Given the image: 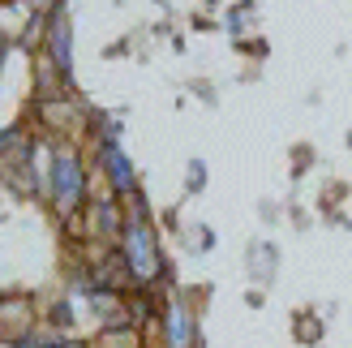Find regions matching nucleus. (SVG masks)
<instances>
[{
    "instance_id": "2",
    "label": "nucleus",
    "mask_w": 352,
    "mask_h": 348,
    "mask_svg": "<svg viewBox=\"0 0 352 348\" xmlns=\"http://www.w3.org/2000/svg\"><path fill=\"white\" fill-rule=\"evenodd\" d=\"M120 258L129 267V280L133 288H151L160 292L172 284V267L164 258V232L155 219H129L125 215V228H120V241H116Z\"/></svg>"
},
{
    "instance_id": "13",
    "label": "nucleus",
    "mask_w": 352,
    "mask_h": 348,
    "mask_svg": "<svg viewBox=\"0 0 352 348\" xmlns=\"http://www.w3.org/2000/svg\"><path fill=\"white\" fill-rule=\"evenodd\" d=\"M125 215H129V219H155V211H151V202H146L142 189H138V194L125 202Z\"/></svg>"
},
{
    "instance_id": "7",
    "label": "nucleus",
    "mask_w": 352,
    "mask_h": 348,
    "mask_svg": "<svg viewBox=\"0 0 352 348\" xmlns=\"http://www.w3.org/2000/svg\"><path fill=\"white\" fill-rule=\"evenodd\" d=\"M43 56L74 82V22H69L65 0L47 13V30H43Z\"/></svg>"
},
{
    "instance_id": "15",
    "label": "nucleus",
    "mask_w": 352,
    "mask_h": 348,
    "mask_svg": "<svg viewBox=\"0 0 352 348\" xmlns=\"http://www.w3.org/2000/svg\"><path fill=\"white\" fill-rule=\"evenodd\" d=\"M9 52H13V39L0 34V74H5V65H9Z\"/></svg>"
},
{
    "instance_id": "5",
    "label": "nucleus",
    "mask_w": 352,
    "mask_h": 348,
    "mask_svg": "<svg viewBox=\"0 0 352 348\" xmlns=\"http://www.w3.org/2000/svg\"><path fill=\"white\" fill-rule=\"evenodd\" d=\"M82 219H86V241H91V246H116L120 228H125V202L103 189V194H95L86 202Z\"/></svg>"
},
{
    "instance_id": "14",
    "label": "nucleus",
    "mask_w": 352,
    "mask_h": 348,
    "mask_svg": "<svg viewBox=\"0 0 352 348\" xmlns=\"http://www.w3.org/2000/svg\"><path fill=\"white\" fill-rule=\"evenodd\" d=\"M22 5H26L30 13H52V9L60 5V0H22Z\"/></svg>"
},
{
    "instance_id": "12",
    "label": "nucleus",
    "mask_w": 352,
    "mask_h": 348,
    "mask_svg": "<svg viewBox=\"0 0 352 348\" xmlns=\"http://www.w3.org/2000/svg\"><path fill=\"white\" fill-rule=\"evenodd\" d=\"M185 189H189V194H202V189H206V164L202 160H189V168H185Z\"/></svg>"
},
{
    "instance_id": "1",
    "label": "nucleus",
    "mask_w": 352,
    "mask_h": 348,
    "mask_svg": "<svg viewBox=\"0 0 352 348\" xmlns=\"http://www.w3.org/2000/svg\"><path fill=\"white\" fill-rule=\"evenodd\" d=\"M91 155L78 138H52L47 133V177H43V202L56 211L60 224L78 219L91 202Z\"/></svg>"
},
{
    "instance_id": "4",
    "label": "nucleus",
    "mask_w": 352,
    "mask_h": 348,
    "mask_svg": "<svg viewBox=\"0 0 352 348\" xmlns=\"http://www.w3.org/2000/svg\"><path fill=\"white\" fill-rule=\"evenodd\" d=\"M86 155H91V168L103 172V189H108L112 198L129 202L138 189H142L138 185V168H133V160L125 155L120 142H95V146H86Z\"/></svg>"
},
{
    "instance_id": "3",
    "label": "nucleus",
    "mask_w": 352,
    "mask_h": 348,
    "mask_svg": "<svg viewBox=\"0 0 352 348\" xmlns=\"http://www.w3.org/2000/svg\"><path fill=\"white\" fill-rule=\"evenodd\" d=\"M146 348H202L198 336V305L181 292H168L160 305V318L151 327H142Z\"/></svg>"
},
{
    "instance_id": "6",
    "label": "nucleus",
    "mask_w": 352,
    "mask_h": 348,
    "mask_svg": "<svg viewBox=\"0 0 352 348\" xmlns=\"http://www.w3.org/2000/svg\"><path fill=\"white\" fill-rule=\"evenodd\" d=\"M30 331H39V305L26 292H0V344L17 348Z\"/></svg>"
},
{
    "instance_id": "16",
    "label": "nucleus",
    "mask_w": 352,
    "mask_h": 348,
    "mask_svg": "<svg viewBox=\"0 0 352 348\" xmlns=\"http://www.w3.org/2000/svg\"><path fill=\"white\" fill-rule=\"evenodd\" d=\"M0 5H5V0H0Z\"/></svg>"
},
{
    "instance_id": "10",
    "label": "nucleus",
    "mask_w": 352,
    "mask_h": 348,
    "mask_svg": "<svg viewBox=\"0 0 352 348\" xmlns=\"http://www.w3.org/2000/svg\"><path fill=\"white\" fill-rule=\"evenodd\" d=\"M17 348H91V344H82V340H74V336H60V331H30Z\"/></svg>"
},
{
    "instance_id": "11",
    "label": "nucleus",
    "mask_w": 352,
    "mask_h": 348,
    "mask_svg": "<svg viewBox=\"0 0 352 348\" xmlns=\"http://www.w3.org/2000/svg\"><path fill=\"white\" fill-rule=\"evenodd\" d=\"M318 336H322V314H309V309H305V314L296 318V340H301V344H318Z\"/></svg>"
},
{
    "instance_id": "9",
    "label": "nucleus",
    "mask_w": 352,
    "mask_h": 348,
    "mask_svg": "<svg viewBox=\"0 0 352 348\" xmlns=\"http://www.w3.org/2000/svg\"><path fill=\"white\" fill-rule=\"evenodd\" d=\"M43 323H47V331L69 336V331H74V297H56V301H47Z\"/></svg>"
},
{
    "instance_id": "8",
    "label": "nucleus",
    "mask_w": 352,
    "mask_h": 348,
    "mask_svg": "<svg viewBox=\"0 0 352 348\" xmlns=\"http://www.w3.org/2000/svg\"><path fill=\"white\" fill-rule=\"evenodd\" d=\"M245 263H250V275H254V280H271L275 267H279V250L271 246V241H258V246L245 254Z\"/></svg>"
}]
</instances>
